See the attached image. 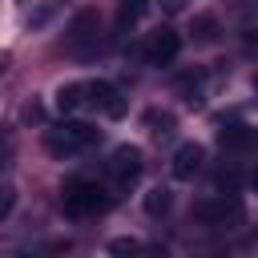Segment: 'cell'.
Masks as SVG:
<instances>
[{
  "label": "cell",
  "instance_id": "obj_1",
  "mask_svg": "<svg viewBox=\"0 0 258 258\" xmlns=\"http://www.w3.org/2000/svg\"><path fill=\"white\" fill-rule=\"evenodd\" d=\"M93 141H101V129L89 125V121H64V125H56V129L44 133V145H48V153H56V157H73L77 149H85V145H93Z\"/></svg>",
  "mask_w": 258,
  "mask_h": 258
},
{
  "label": "cell",
  "instance_id": "obj_2",
  "mask_svg": "<svg viewBox=\"0 0 258 258\" xmlns=\"http://www.w3.org/2000/svg\"><path fill=\"white\" fill-rule=\"evenodd\" d=\"M105 206H109V194H105L97 181L73 177V181L64 185V214H69V218H89V214H101Z\"/></svg>",
  "mask_w": 258,
  "mask_h": 258
},
{
  "label": "cell",
  "instance_id": "obj_3",
  "mask_svg": "<svg viewBox=\"0 0 258 258\" xmlns=\"http://www.w3.org/2000/svg\"><path fill=\"white\" fill-rule=\"evenodd\" d=\"M194 218H198L202 226L234 230V226H242L246 210H242V202H238L234 194H218V198H206V202H198V206H194Z\"/></svg>",
  "mask_w": 258,
  "mask_h": 258
},
{
  "label": "cell",
  "instance_id": "obj_4",
  "mask_svg": "<svg viewBox=\"0 0 258 258\" xmlns=\"http://www.w3.org/2000/svg\"><path fill=\"white\" fill-rule=\"evenodd\" d=\"M64 44H69V52H77V56L101 52V20H97L93 8H81V12H77V20H73Z\"/></svg>",
  "mask_w": 258,
  "mask_h": 258
},
{
  "label": "cell",
  "instance_id": "obj_5",
  "mask_svg": "<svg viewBox=\"0 0 258 258\" xmlns=\"http://www.w3.org/2000/svg\"><path fill=\"white\" fill-rule=\"evenodd\" d=\"M109 173L117 177V185H133L141 173V149L137 145H117L109 157Z\"/></svg>",
  "mask_w": 258,
  "mask_h": 258
},
{
  "label": "cell",
  "instance_id": "obj_6",
  "mask_svg": "<svg viewBox=\"0 0 258 258\" xmlns=\"http://www.w3.org/2000/svg\"><path fill=\"white\" fill-rule=\"evenodd\" d=\"M202 161H206V149H202L198 141H185V145H177V153H173V161H169V173H173L177 181H194V173L202 169Z\"/></svg>",
  "mask_w": 258,
  "mask_h": 258
},
{
  "label": "cell",
  "instance_id": "obj_7",
  "mask_svg": "<svg viewBox=\"0 0 258 258\" xmlns=\"http://www.w3.org/2000/svg\"><path fill=\"white\" fill-rule=\"evenodd\" d=\"M177 48H181L177 32H173V28H157V32L149 36V44H145V60H149V64H173Z\"/></svg>",
  "mask_w": 258,
  "mask_h": 258
},
{
  "label": "cell",
  "instance_id": "obj_8",
  "mask_svg": "<svg viewBox=\"0 0 258 258\" xmlns=\"http://www.w3.org/2000/svg\"><path fill=\"white\" fill-rule=\"evenodd\" d=\"M89 105L101 109L105 117H121L125 113V101H121V93L109 81H89Z\"/></svg>",
  "mask_w": 258,
  "mask_h": 258
},
{
  "label": "cell",
  "instance_id": "obj_9",
  "mask_svg": "<svg viewBox=\"0 0 258 258\" xmlns=\"http://www.w3.org/2000/svg\"><path fill=\"white\" fill-rule=\"evenodd\" d=\"M81 105H89V85L85 81H73V85H60L56 89V109L60 113H77Z\"/></svg>",
  "mask_w": 258,
  "mask_h": 258
},
{
  "label": "cell",
  "instance_id": "obj_10",
  "mask_svg": "<svg viewBox=\"0 0 258 258\" xmlns=\"http://www.w3.org/2000/svg\"><path fill=\"white\" fill-rule=\"evenodd\" d=\"M218 145H222V149H250V145H254V129H246V125H226V129L218 133Z\"/></svg>",
  "mask_w": 258,
  "mask_h": 258
},
{
  "label": "cell",
  "instance_id": "obj_11",
  "mask_svg": "<svg viewBox=\"0 0 258 258\" xmlns=\"http://www.w3.org/2000/svg\"><path fill=\"white\" fill-rule=\"evenodd\" d=\"M177 89H181V101L185 105H202V73H181L177 77Z\"/></svg>",
  "mask_w": 258,
  "mask_h": 258
},
{
  "label": "cell",
  "instance_id": "obj_12",
  "mask_svg": "<svg viewBox=\"0 0 258 258\" xmlns=\"http://www.w3.org/2000/svg\"><path fill=\"white\" fill-rule=\"evenodd\" d=\"M169 206H173V194H169L165 185H157V189H149V194H145V214H153V218H157V214H165Z\"/></svg>",
  "mask_w": 258,
  "mask_h": 258
},
{
  "label": "cell",
  "instance_id": "obj_13",
  "mask_svg": "<svg viewBox=\"0 0 258 258\" xmlns=\"http://www.w3.org/2000/svg\"><path fill=\"white\" fill-rule=\"evenodd\" d=\"M141 12H145V0H121V12H117V24H121V28H129V24H133V20L141 16Z\"/></svg>",
  "mask_w": 258,
  "mask_h": 258
},
{
  "label": "cell",
  "instance_id": "obj_14",
  "mask_svg": "<svg viewBox=\"0 0 258 258\" xmlns=\"http://www.w3.org/2000/svg\"><path fill=\"white\" fill-rule=\"evenodd\" d=\"M137 250H141L137 238H113L109 242V254H117V258H137Z\"/></svg>",
  "mask_w": 258,
  "mask_h": 258
},
{
  "label": "cell",
  "instance_id": "obj_15",
  "mask_svg": "<svg viewBox=\"0 0 258 258\" xmlns=\"http://www.w3.org/2000/svg\"><path fill=\"white\" fill-rule=\"evenodd\" d=\"M194 36L198 40H214L218 36V20L214 16H194Z\"/></svg>",
  "mask_w": 258,
  "mask_h": 258
},
{
  "label": "cell",
  "instance_id": "obj_16",
  "mask_svg": "<svg viewBox=\"0 0 258 258\" xmlns=\"http://www.w3.org/2000/svg\"><path fill=\"white\" fill-rule=\"evenodd\" d=\"M60 4H64V0H48V4H40V8H36V12L28 16V24H32V28H40V24H48V20H52V12H56Z\"/></svg>",
  "mask_w": 258,
  "mask_h": 258
},
{
  "label": "cell",
  "instance_id": "obj_17",
  "mask_svg": "<svg viewBox=\"0 0 258 258\" xmlns=\"http://www.w3.org/2000/svg\"><path fill=\"white\" fill-rule=\"evenodd\" d=\"M145 121L153 125V133H157V137L173 133V117H169V113H145Z\"/></svg>",
  "mask_w": 258,
  "mask_h": 258
},
{
  "label": "cell",
  "instance_id": "obj_18",
  "mask_svg": "<svg viewBox=\"0 0 258 258\" xmlns=\"http://www.w3.org/2000/svg\"><path fill=\"white\" fill-rule=\"evenodd\" d=\"M137 258H169V250H165L161 242H149V246H141V250H137Z\"/></svg>",
  "mask_w": 258,
  "mask_h": 258
},
{
  "label": "cell",
  "instance_id": "obj_19",
  "mask_svg": "<svg viewBox=\"0 0 258 258\" xmlns=\"http://www.w3.org/2000/svg\"><path fill=\"white\" fill-rule=\"evenodd\" d=\"M218 185H222V189H238V173H234V169H230V173L222 169V173H218Z\"/></svg>",
  "mask_w": 258,
  "mask_h": 258
},
{
  "label": "cell",
  "instance_id": "obj_20",
  "mask_svg": "<svg viewBox=\"0 0 258 258\" xmlns=\"http://www.w3.org/2000/svg\"><path fill=\"white\" fill-rule=\"evenodd\" d=\"M12 202H16V194H12V185H4V202H0V218H8V214H12Z\"/></svg>",
  "mask_w": 258,
  "mask_h": 258
},
{
  "label": "cell",
  "instance_id": "obj_21",
  "mask_svg": "<svg viewBox=\"0 0 258 258\" xmlns=\"http://www.w3.org/2000/svg\"><path fill=\"white\" fill-rule=\"evenodd\" d=\"M40 117H44V113H40V105H36V101H32V105H28V109H24V121H40Z\"/></svg>",
  "mask_w": 258,
  "mask_h": 258
},
{
  "label": "cell",
  "instance_id": "obj_22",
  "mask_svg": "<svg viewBox=\"0 0 258 258\" xmlns=\"http://www.w3.org/2000/svg\"><path fill=\"white\" fill-rule=\"evenodd\" d=\"M165 8H169V12H177V8H181V0H165Z\"/></svg>",
  "mask_w": 258,
  "mask_h": 258
},
{
  "label": "cell",
  "instance_id": "obj_23",
  "mask_svg": "<svg viewBox=\"0 0 258 258\" xmlns=\"http://www.w3.org/2000/svg\"><path fill=\"white\" fill-rule=\"evenodd\" d=\"M250 185H254V189H258V169H254V173H250Z\"/></svg>",
  "mask_w": 258,
  "mask_h": 258
},
{
  "label": "cell",
  "instance_id": "obj_24",
  "mask_svg": "<svg viewBox=\"0 0 258 258\" xmlns=\"http://www.w3.org/2000/svg\"><path fill=\"white\" fill-rule=\"evenodd\" d=\"M254 89H258V77H254Z\"/></svg>",
  "mask_w": 258,
  "mask_h": 258
}]
</instances>
